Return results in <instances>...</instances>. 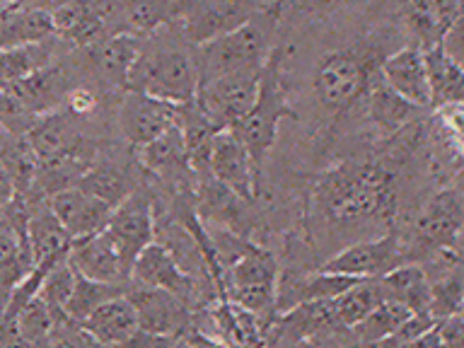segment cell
I'll return each mask as SVG.
<instances>
[{
  "mask_svg": "<svg viewBox=\"0 0 464 348\" xmlns=\"http://www.w3.org/2000/svg\"><path fill=\"white\" fill-rule=\"evenodd\" d=\"M426 56L428 85H430V107H442L452 102H464V68L448 56L440 44L423 51Z\"/></svg>",
  "mask_w": 464,
  "mask_h": 348,
  "instance_id": "30",
  "label": "cell"
},
{
  "mask_svg": "<svg viewBox=\"0 0 464 348\" xmlns=\"http://www.w3.org/2000/svg\"><path fill=\"white\" fill-rule=\"evenodd\" d=\"M114 10L109 0H63L51 10V20L61 42L82 49L104 39V29Z\"/></svg>",
  "mask_w": 464,
  "mask_h": 348,
  "instance_id": "17",
  "label": "cell"
},
{
  "mask_svg": "<svg viewBox=\"0 0 464 348\" xmlns=\"http://www.w3.org/2000/svg\"><path fill=\"white\" fill-rule=\"evenodd\" d=\"M104 232L121 254L123 266L129 271L145 246L155 239V201L145 188H133L121 203L111 208Z\"/></svg>",
  "mask_w": 464,
  "mask_h": 348,
  "instance_id": "9",
  "label": "cell"
},
{
  "mask_svg": "<svg viewBox=\"0 0 464 348\" xmlns=\"http://www.w3.org/2000/svg\"><path fill=\"white\" fill-rule=\"evenodd\" d=\"M181 0H119L116 14L133 34H152L169 27L179 14Z\"/></svg>",
  "mask_w": 464,
  "mask_h": 348,
  "instance_id": "31",
  "label": "cell"
},
{
  "mask_svg": "<svg viewBox=\"0 0 464 348\" xmlns=\"http://www.w3.org/2000/svg\"><path fill=\"white\" fill-rule=\"evenodd\" d=\"M78 187L114 208L116 203H121L136 188V181L130 179V174L121 165L109 160H94L92 167L80 177Z\"/></svg>",
  "mask_w": 464,
  "mask_h": 348,
  "instance_id": "32",
  "label": "cell"
},
{
  "mask_svg": "<svg viewBox=\"0 0 464 348\" xmlns=\"http://www.w3.org/2000/svg\"><path fill=\"white\" fill-rule=\"evenodd\" d=\"M438 319L430 314V312H411L409 317L401 322V326H399L397 332L392 334L390 339L384 341V343H390V346H404V343H416V341L423 336V334L430 329V326L435 324Z\"/></svg>",
  "mask_w": 464,
  "mask_h": 348,
  "instance_id": "41",
  "label": "cell"
},
{
  "mask_svg": "<svg viewBox=\"0 0 464 348\" xmlns=\"http://www.w3.org/2000/svg\"><path fill=\"white\" fill-rule=\"evenodd\" d=\"M80 121L82 119L72 116L63 104L34 116V121L24 130V138L36 152L39 162L61 158L65 152L78 150L80 145L90 143V138L80 130Z\"/></svg>",
  "mask_w": 464,
  "mask_h": 348,
  "instance_id": "18",
  "label": "cell"
},
{
  "mask_svg": "<svg viewBox=\"0 0 464 348\" xmlns=\"http://www.w3.org/2000/svg\"><path fill=\"white\" fill-rule=\"evenodd\" d=\"M143 49V36L133 32H119L114 36H104L92 46H82L90 72L100 85L111 90H129V78L136 58Z\"/></svg>",
  "mask_w": 464,
  "mask_h": 348,
  "instance_id": "16",
  "label": "cell"
},
{
  "mask_svg": "<svg viewBox=\"0 0 464 348\" xmlns=\"http://www.w3.org/2000/svg\"><path fill=\"white\" fill-rule=\"evenodd\" d=\"M387 53L377 46H351L329 51L314 68L312 90L326 111L343 114L368 97L370 87L380 78V63Z\"/></svg>",
  "mask_w": 464,
  "mask_h": 348,
  "instance_id": "4",
  "label": "cell"
},
{
  "mask_svg": "<svg viewBox=\"0 0 464 348\" xmlns=\"http://www.w3.org/2000/svg\"><path fill=\"white\" fill-rule=\"evenodd\" d=\"M0 165L5 167L7 174L13 177L17 194L27 198L34 188L36 174H39V158L27 143L24 133H10L0 150Z\"/></svg>",
  "mask_w": 464,
  "mask_h": 348,
  "instance_id": "35",
  "label": "cell"
},
{
  "mask_svg": "<svg viewBox=\"0 0 464 348\" xmlns=\"http://www.w3.org/2000/svg\"><path fill=\"white\" fill-rule=\"evenodd\" d=\"M46 203H49V208L53 210V216L61 220L65 230L71 232L72 239L104 230V225L111 216L109 203L100 201L97 196L87 194L85 188H80L78 184L51 194Z\"/></svg>",
  "mask_w": 464,
  "mask_h": 348,
  "instance_id": "23",
  "label": "cell"
},
{
  "mask_svg": "<svg viewBox=\"0 0 464 348\" xmlns=\"http://www.w3.org/2000/svg\"><path fill=\"white\" fill-rule=\"evenodd\" d=\"M459 314H462V317H464V303H462V307H459Z\"/></svg>",
  "mask_w": 464,
  "mask_h": 348,
  "instance_id": "49",
  "label": "cell"
},
{
  "mask_svg": "<svg viewBox=\"0 0 464 348\" xmlns=\"http://www.w3.org/2000/svg\"><path fill=\"white\" fill-rule=\"evenodd\" d=\"M401 20L406 34L419 49H433L442 42L445 24H442L435 0H401Z\"/></svg>",
  "mask_w": 464,
  "mask_h": 348,
  "instance_id": "34",
  "label": "cell"
},
{
  "mask_svg": "<svg viewBox=\"0 0 464 348\" xmlns=\"http://www.w3.org/2000/svg\"><path fill=\"white\" fill-rule=\"evenodd\" d=\"M126 295L130 297V303L136 307L140 332L167 336L177 343L179 334L191 329L194 317L188 312V304L169 290L145 288V285L133 283V285H129Z\"/></svg>",
  "mask_w": 464,
  "mask_h": 348,
  "instance_id": "13",
  "label": "cell"
},
{
  "mask_svg": "<svg viewBox=\"0 0 464 348\" xmlns=\"http://www.w3.org/2000/svg\"><path fill=\"white\" fill-rule=\"evenodd\" d=\"M208 172L213 179L242 196L245 201H254L259 194L261 179L254 169L252 155L232 129L218 130L216 138H213Z\"/></svg>",
  "mask_w": 464,
  "mask_h": 348,
  "instance_id": "14",
  "label": "cell"
},
{
  "mask_svg": "<svg viewBox=\"0 0 464 348\" xmlns=\"http://www.w3.org/2000/svg\"><path fill=\"white\" fill-rule=\"evenodd\" d=\"M384 297V288H382V281H380V276L375 278H361L358 283H353L351 288L343 290L341 295L332 297V304H334V314L336 319L341 322V326H355L361 322L365 314H368L375 304H380Z\"/></svg>",
  "mask_w": 464,
  "mask_h": 348,
  "instance_id": "33",
  "label": "cell"
},
{
  "mask_svg": "<svg viewBox=\"0 0 464 348\" xmlns=\"http://www.w3.org/2000/svg\"><path fill=\"white\" fill-rule=\"evenodd\" d=\"M380 281L387 300H397L411 312H430V278L419 264L404 261L390 274L380 276Z\"/></svg>",
  "mask_w": 464,
  "mask_h": 348,
  "instance_id": "28",
  "label": "cell"
},
{
  "mask_svg": "<svg viewBox=\"0 0 464 348\" xmlns=\"http://www.w3.org/2000/svg\"><path fill=\"white\" fill-rule=\"evenodd\" d=\"M56 36L51 10L44 7H5L0 10V49L14 44L44 42Z\"/></svg>",
  "mask_w": 464,
  "mask_h": 348,
  "instance_id": "27",
  "label": "cell"
},
{
  "mask_svg": "<svg viewBox=\"0 0 464 348\" xmlns=\"http://www.w3.org/2000/svg\"><path fill=\"white\" fill-rule=\"evenodd\" d=\"M10 133H13V130L7 129L5 123H0V150H3V145H5V140H7V136H10Z\"/></svg>",
  "mask_w": 464,
  "mask_h": 348,
  "instance_id": "48",
  "label": "cell"
},
{
  "mask_svg": "<svg viewBox=\"0 0 464 348\" xmlns=\"http://www.w3.org/2000/svg\"><path fill=\"white\" fill-rule=\"evenodd\" d=\"M75 278H78V274L72 271L68 261H61V264L51 268L49 274L44 276L39 297L49 304V310L53 312V319L65 314V303H68V297H71L72 288H75Z\"/></svg>",
  "mask_w": 464,
  "mask_h": 348,
  "instance_id": "39",
  "label": "cell"
},
{
  "mask_svg": "<svg viewBox=\"0 0 464 348\" xmlns=\"http://www.w3.org/2000/svg\"><path fill=\"white\" fill-rule=\"evenodd\" d=\"M198 85L201 78H198L196 53H188L187 49L172 44H155L152 39H143L140 56L136 58L130 71L129 90L172 104H184L194 100Z\"/></svg>",
  "mask_w": 464,
  "mask_h": 348,
  "instance_id": "6",
  "label": "cell"
},
{
  "mask_svg": "<svg viewBox=\"0 0 464 348\" xmlns=\"http://www.w3.org/2000/svg\"><path fill=\"white\" fill-rule=\"evenodd\" d=\"M53 312L49 310V304L44 303L39 293L29 300L14 317L17 332H20L22 343L29 346H39V343H51V332H53Z\"/></svg>",
  "mask_w": 464,
  "mask_h": 348,
  "instance_id": "38",
  "label": "cell"
},
{
  "mask_svg": "<svg viewBox=\"0 0 464 348\" xmlns=\"http://www.w3.org/2000/svg\"><path fill=\"white\" fill-rule=\"evenodd\" d=\"M130 281L145 285V288L169 290L181 297L188 307L196 300L194 276L181 266L172 249L160 239H152L150 245L138 254V259L133 261V268H130Z\"/></svg>",
  "mask_w": 464,
  "mask_h": 348,
  "instance_id": "15",
  "label": "cell"
},
{
  "mask_svg": "<svg viewBox=\"0 0 464 348\" xmlns=\"http://www.w3.org/2000/svg\"><path fill=\"white\" fill-rule=\"evenodd\" d=\"M14 196H17V188H14L13 177L7 174V169L0 165V213L14 201Z\"/></svg>",
  "mask_w": 464,
  "mask_h": 348,
  "instance_id": "47",
  "label": "cell"
},
{
  "mask_svg": "<svg viewBox=\"0 0 464 348\" xmlns=\"http://www.w3.org/2000/svg\"><path fill=\"white\" fill-rule=\"evenodd\" d=\"M409 314H411V310L406 304L397 303V300H382L348 332L353 334L355 341H361V343H384Z\"/></svg>",
  "mask_w": 464,
  "mask_h": 348,
  "instance_id": "36",
  "label": "cell"
},
{
  "mask_svg": "<svg viewBox=\"0 0 464 348\" xmlns=\"http://www.w3.org/2000/svg\"><path fill=\"white\" fill-rule=\"evenodd\" d=\"M283 56H285V49L281 46L271 49L268 58L261 65L259 92H256L252 109L242 116L237 126H232V130L237 133L239 140L246 145V150L252 155L254 169L259 174V179L261 167L274 148L281 121L288 116H295L288 94H285V85H283V61H285Z\"/></svg>",
  "mask_w": 464,
  "mask_h": 348,
  "instance_id": "5",
  "label": "cell"
},
{
  "mask_svg": "<svg viewBox=\"0 0 464 348\" xmlns=\"http://www.w3.org/2000/svg\"><path fill=\"white\" fill-rule=\"evenodd\" d=\"M365 111L377 129L384 130V133H394V130L404 129L409 121H413L419 116L420 107L404 100L382 78H377L370 87L368 97H365Z\"/></svg>",
  "mask_w": 464,
  "mask_h": 348,
  "instance_id": "29",
  "label": "cell"
},
{
  "mask_svg": "<svg viewBox=\"0 0 464 348\" xmlns=\"http://www.w3.org/2000/svg\"><path fill=\"white\" fill-rule=\"evenodd\" d=\"M404 261V242L397 232H387L380 237L361 239L355 245H348L319 268L332 271V274L355 276V278H375V276L390 274L392 268H397Z\"/></svg>",
  "mask_w": 464,
  "mask_h": 348,
  "instance_id": "11",
  "label": "cell"
},
{
  "mask_svg": "<svg viewBox=\"0 0 464 348\" xmlns=\"http://www.w3.org/2000/svg\"><path fill=\"white\" fill-rule=\"evenodd\" d=\"M136 150L140 167L162 179H177L184 172H191L179 123H174L172 129H167L165 133H160L150 143L140 145Z\"/></svg>",
  "mask_w": 464,
  "mask_h": 348,
  "instance_id": "25",
  "label": "cell"
},
{
  "mask_svg": "<svg viewBox=\"0 0 464 348\" xmlns=\"http://www.w3.org/2000/svg\"><path fill=\"white\" fill-rule=\"evenodd\" d=\"M80 324L85 326V332L94 339V343H130V339L136 336L140 324H138L136 307L130 303V297L116 295L107 303H102L97 310L87 314Z\"/></svg>",
  "mask_w": 464,
  "mask_h": 348,
  "instance_id": "24",
  "label": "cell"
},
{
  "mask_svg": "<svg viewBox=\"0 0 464 348\" xmlns=\"http://www.w3.org/2000/svg\"><path fill=\"white\" fill-rule=\"evenodd\" d=\"M380 78L404 100L413 102L416 107H430L426 56L416 44H406L401 49L387 53L380 63Z\"/></svg>",
  "mask_w": 464,
  "mask_h": 348,
  "instance_id": "21",
  "label": "cell"
},
{
  "mask_svg": "<svg viewBox=\"0 0 464 348\" xmlns=\"http://www.w3.org/2000/svg\"><path fill=\"white\" fill-rule=\"evenodd\" d=\"M261 5L259 0H181L174 24L184 42L198 46L249 20Z\"/></svg>",
  "mask_w": 464,
  "mask_h": 348,
  "instance_id": "10",
  "label": "cell"
},
{
  "mask_svg": "<svg viewBox=\"0 0 464 348\" xmlns=\"http://www.w3.org/2000/svg\"><path fill=\"white\" fill-rule=\"evenodd\" d=\"M283 7H285L283 0L264 3L249 20H245L235 29L198 44L196 63H198L201 85L218 75H225V72L261 68L274 49L271 39H274L278 22L283 17Z\"/></svg>",
  "mask_w": 464,
  "mask_h": 348,
  "instance_id": "3",
  "label": "cell"
},
{
  "mask_svg": "<svg viewBox=\"0 0 464 348\" xmlns=\"http://www.w3.org/2000/svg\"><path fill=\"white\" fill-rule=\"evenodd\" d=\"M464 303V278L448 268L438 281H430V314L435 319L457 314Z\"/></svg>",
  "mask_w": 464,
  "mask_h": 348,
  "instance_id": "40",
  "label": "cell"
},
{
  "mask_svg": "<svg viewBox=\"0 0 464 348\" xmlns=\"http://www.w3.org/2000/svg\"><path fill=\"white\" fill-rule=\"evenodd\" d=\"M208 235L223 276L225 295L264 319L268 329L276 317V293L281 276L276 256L232 230H216Z\"/></svg>",
  "mask_w": 464,
  "mask_h": 348,
  "instance_id": "2",
  "label": "cell"
},
{
  "mask_svg": "<svg viewBox=\"0 0 464 348\" xmlns=\"http://www.w3.org/2000/svg\"><path fill=\"white\" fill-rule=\"evenodd\" d=\"M297 5L307 10V13H336V10H343V7H355L368 3V0H295Z\"/></svg>",
  "mask_w": 464,
  "mask_h": 348,
  "instance_id": "46",
  "label": "cell"
},
{
  "mask_svg": "<svg viewBox=\"0 0 464 348\" xmlns=\"http://www.w3.org/2000/svg\"><path fill=\"white\" fill-rule=\"evenodd\" d=\"M261 68H242L225 72L198 85L196 102L218 130L232 129L252 109L259 92Z\"/></svg>",
  "mask_w": 464,
  "mask_h": 348,
  "instance_id": "8",
  "label": "cell"
},
{
  "mask_svg": "<svg viewBox=\"0 0 464 348\" xmlns=\"http://www.w3.org/2000/svg\"><path fill=\"white\" fill-rule=\"evenodd\" d=\"M27 235L29 252H32V264L34 266L51 271L56 264L68 259V249L72 245L71 232L65 230L61 220L53 216V210L49 208L46 198L29 203Z\"/></svg>",
  "mask_w": 464,
  "mask_h": 348,
  "instance_id": "22",
  "label": "cell"
},
{
  "mask_svg": "<svg viewBox=\"0 0 464 348\" xmlns=\"http://www.w3.org/2000/svg\"><path fill=\"white\" fill-rule=\"evenodd\" d=\"M68 264L72 271L85 278L102 283H129L130 276L123 266L121 254L116 252L114 242L104 230L72 239L68 249Z\"/></svg>",
  "mask_w": 464,
  "mask_h": 348,
  "instance_id": "20",
  "label": "cell"
},
{
  "mask_svg": "<svg viewBox=\"0 0 464 348\" xmlns=\"http://www.w3.org/2000/svg\"><path fill=\"white\" fill-rule=\"evenodd\" d=\"M464 230V203L450 188L433 194L413 220L406 261L416 254H445L455 249Z\"/></svg>",
  "mask_w": 464,
  "mask_h": 348,
  "instance_id": "7",
  "label": "cell"
},
{
  "mask_svg": "<svg viewBox=\"0 0 464 348\" xmlns=\"http://www.w3.org/2000/svg\"><path fill=\"white\" fill-rule=\"evenodd\" d=\"M129 283H102L92 281V278H85V276H78L75 278V288H72L68 303H65V314L75 322H82V319L90 314L92 310H97L102 303H107L111 297L123 295L129 293Z\"/></svg>",
  "mask_w": 464,
  "mask_h": 348,
  "instance_id": "37",
  "label": "cell"
},
{
  "mask_svg": "<svg viewBox=\"0 0 464 348\" xmlns=\"http://www.w3.org/2000/svg\"><path fill=\"white\" fill-rule=\"evenodd\" d=\"M0 87L10 94V100L17 104L22 114L34 119V116L63 104L65 94L71 90V75H68L63 65L51 63L44 71L29 75V78Z\"/></svg>",
  "mask_w": 464,
  "mask_h": 348,
  "instance_id": "19",
  "label": "cell"
},
{
  "mask_svg": "<svg viewBox=\"0 0 464 348\" xmlns=\"http://www.w3.org/2000/svg\"><path fill=\"white\" fill-rule=\"evenodd\" d=\"M179 123V104L158 100L145 92L126 90L119 104V129L133 148L150 143L152 138Z\"/></svg>",
  "mask_w": 464,
  "mask_h": 348,
  "instance_id": "12",
  "label": "cell"
},
{
  "mask_svg": "<svg viewBox=\"0 0 464 348\" xmlns=\"http://www.w3.org/2000/svg\"><path fill=\"white\" fill-rule=\"evenodd\" d=\"M56 42L58 36H51L44 42L3 46L0 49V85L24 80L44 71L46 65L56 63Z\"/></svg>",
  "mask_w": 464,
  "mask_h": 348,
  "instance_id": "26",
  "label": "cell"
},
{
  "mask_svg": "<svg viewBox=\"0 0 464 348\" xmlns=\"http://www.w3.org/2000/svg\"><path fill=\"white\" fill-rule=\"evenodd\" d=\"M397 208L394 177L380 162L348 160L319 174L312 188V213L322 225H355L392 220Z\"/></svg>",
  "mask_w": 464,
  "mask_h": 348,
  "instance_id": "1",
  "label": "cell"
},
{
  "mask_svg": "<svg viewBox=\"0 0 464 348\" xmlns=\"http://www.w3.org/2000/svg\"><path fill=\"white\" fill-rule=\"evenodd\" d=\"M435 326H438V334H440L442 346L464 348V317L459 312L450 314V317L438 319Z\"/></svg>",
  "mask_w": 464,
  "mask_h": 348,
  "instance_id": "44",
  "label": "cell"
},
{
  "mask_svg": "<svg viewBox=\"0 0 464 348\" xmlns=\"http://www.w3.org/2000/svg\"><path fill=\"white\" fill-rule=\"evenodd\" d=\"M259 3H271V0H259Z\"/></svg>",
  "mask_w": 464,
  "mask_h": 348,
  "instance_id": "50",
  "label": "cell"
},
{
  "mask_svg": "<svg viewBox=\"0 0 464 348\" xmlns=\"http://www.w3.org/2000/svg\"><path fill=\"white\" fill-rule=\"evenodd\" d=\"M438 109L442 129L448 130L450 138L455 140L464 152V102H452V104H442Z\"/></svg>",
  "mask_w": 464,
  "mask_h": 348,
  "instance_id": "43",
  "label": "cell"
},
{
  "mask_svg": "<svg viewBox=\"0 0 464 348\" xmlns=\"http://www.w3.org/2000/svg\"><path fill=\"white\" fill-rule=\"evenodd\" d=\"M63 107L68 109L72 116H78V119H90V116L97 111V107H100V97H97V92H94L92 87H71L68 94H65Z\"/></svg>",
  "mask_w": 464,
  "mask_h": 348,
  "instance_id": "42",
  "label": "cell"
},
{
  "mask_svg": "<svg viewBox=\"0 0 464 348\" xmlns=\"http://www.w3.org/2000/svg\"><path fill=\"white\" fill-rule=\"evenodd\" d=\"M440 46L445 49L448 56H452L457 63L464 68V13L457 17L452 24L448 27V32L442 34Z\"/></svg>",
  "mask_w": 464,
  "mask_h": 348,
  "instance_id": "45",
  "label": "cell"
}]
</instances>
